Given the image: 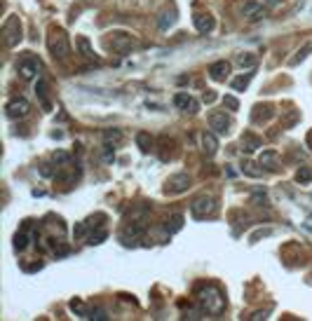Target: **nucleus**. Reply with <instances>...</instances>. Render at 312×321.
<instances>
[{"instance_id": "nucleus-16", "label": "nucleus", "mask_w": 312, "mask_h": 321, "mask_svg": "<svg viewBox=\"0 0 312 321\" xmlns=\"http://www.w3.org/2000/svg\"><path fill=\"white\" fill-rule=\"evenodd\" d=\"M261 148V139L258 136H254V134H244L242 136V150L244 153H254V150Z\"/></svg>"}, {"instance_id": "nucleus-25", "label": "nucleus", "mask_w": 312, "mask_h": 321, "mask_svg": "<svg viewBox=\"0 0 312 321\" xmlns=\"http://www.w3.org/2000/svg\"><path fill=\"white\" fill-rule=\"evenodd\" d=\"M251 78H254V73H246V75H240V78H235V80H233V89H237V92H240V89H244L246 84L251 82Z\"/></svg>"}, {"instance_id": "nucleus-11", "label": "nucleus", "mask_w": 312, "mask_h": 321, "mask_svg": "<svg viewBox=\"0 0 312 321\" xmlns=\"http://www.w3.org/2000/svg\"><path fill=\"white\" fill-rule=\"evenodd\" d=\"M111 45H113V50H117V52H127L134 45V40H132V35H127V33H113Z\"/></svg>"}, {"instance_id": "nucleus-34", "label": "nucleus", "mask_w": 312, "mask_h": 321, "mask_svg": "<svg viewBox=\"0 0 312 321\" xmlns=\"http://www.w3.org/2000/svg\"><path fill=\"white\" fill-rule=\"evenodd\" d=\"M223 103L228 105L230 111H237V108H240V103H237V99H233V96H225V99H223Z\"/></svg>"}, {"instance_id": "nucleus-1", "label": "nucleus", "mask_w": 312, "mask_h": 321, "mask_svg": "<svg viewBox=\"0 0 312 321\" xmlns=\"http://www.w3.org/2000/svg\"><path fill=\"white\" fill-rule=\"evenodd\" d=\"M200 305L206 314L216 316V314H221L223 307H225V298H223V293L216 286H204L200 291Z\"/></svg>"}, {"instance_id": "nucleus-3", "label": "nucleus", "mask_w": 312, "mask_h": 321, "mask_svg": "<svg viewBox=\"0 0 312 321\" xmlns=\"http://www.w3.org/2000/svg\"><path fill=\"white\" fill-rule=\"evenodd\" d=\"M3 35H5V45L7 47H17L19 40H22V22L19 17H10L3 26Z\"/></svg>"}, {"instance_id": "nucleus-23", "label": "nucleus", "mask_w": 312, "mask_h": 321, "mask_svg": "<svg viewBox=\"0 0 312 321\" xmlns=\"http://www.w3.org/2000/svg\"><path fill=\"white\" fill-rule=\"evenodd\" d=\"M169 230V232H176V230H181V227H183V216H181V213H176V216H172L167 221V225H164Z\"/></svg>"}, {"instance_id": "nucleus-2", "label": "nucleus", "mask_w": 312, "mask_h": 321, "mask_svg": "<svg viewBox=\"0 0 312 321\" xmlns=\"http://www.w3.org/2000/svg\"><path fill=\"white\" fill-rule=\"evenodd\" d=\"M47 47H50V54L54 56V59H66L68 54H71V42H68L66 33L64 31H52V35L47 38Z\"/></svg>"}, {"instance_id": "nucleus-18", "label": "nucleus", "mask_w": 312, "mask_h": 321, "mask_svg": "<svg viewBox=\"0 0 312 321\" xmlns=\"http://www.w3.org/2000/svg\"><path fill=\"white\" fill-rule=\"evenodd\" d=\"M35 92H38L40 101H43V108H45V111H50V101H47V82H45V80H38Z\"/></svg>"}, {"instance_id": "nucleus-28", "label": "nucleus", "mask_w": 312, "mask_h": 321, "mask_svg": "<svg viewBox=\"0 0 312 321\" xmlns=\"http://www.w3.org/2000/svg\"><path fill=\"white\" fill-rule=\"evenodd\" d=\"M237 63H240V66L242 68H254V66H256V56H254V54H240V56H237Z\"/></svg>"}, {"instance_id": "nucleus-31", "label": "nucleus", "mask_w": 312, "mask_h": 321, "mask_svg": "<svg viewBox=\"0 0 312 321\" xmlns=\"http://www.w3.org/2000/svg\"><path fill=\"white\" fill-rule=\"evenodd\" d=\"M71 310L78 312L80 316H85V319H87V312H85V307H82V303H80V300H73V303H71Z\"/></svg>"}, {"instance_id": "nucleus-27", "label": "nucleus", "mask_w": 312, "mask_h": 321, "mask_svg": "<svg viewBox=\"0 0 312 321\" xmlns=\"http://www.w3.org/2000/svg\"><path fill=\"white\" fill-rule=\"evenodd\" d=\"M174 22H176V14H174V12H164V14L160 17V28L162 31H167Z\"/></svg>"}, {"instance_id": "nucleus-21", "label": "nucleus", "mask_w": 312, "mask_h": 321, "mask_svg": "<svg viewBox=\"0 0 312 321\" xmlns=\"http://www.w3.org/2000/svg\"><path fill=\"white\" fill-rule=\"evenodd\" d=\"M296 181L301 183V185L310 183L312 181V166H301V169H298V174H296Z\"/></svg>"}, {"instance_id": "nucleus-9", "label": "nucleus", "mask_w": 312, "mask_h": 321, "mask_svg": "<svg viewBox=\"0 0 312 321\" xmlns=\"http://www.w3.org/2000/svg\"><path fill=\"white\" fill-rule=\"evenodd\" d=\"M193 24H195V28L200 33H209L214 28V17L212 14H204V12H197L195 17H193Z\"/></svg>"}, {"instance_id": "nucleus-22", "label": "nucleus", "mask_w": 312, "mask_h": 321, "mask_svg": "<svg viewBox=\"0 0 312 321\" xmlns=\"http://www.w3.org/2000/svg\"><path fill=\"white\" fill-rule=\"evenodd\" d=\"M275 162H277V153L275 150H265L261 155V166H270V169H275Z\"/></svg>"}, {"instance_id": "nucleus-13", "label": "nucleus", "mask_w": 312, "mask_h": 321, "mask_svg": "<svg viewBox=\"0 0 312 321\" xmlns=\"http://www.w3.org/2000/svg\"><path fill=\"white\" fill-rule=\"evenodd\" d=\"M228 73H230V63H228V61H216V63L209 66V75H212L214 80H225Z\"/></svg>"}, {"instance_id": "nucleus-30", "label": "nucleus", "mask_w": 312, "mask_h": 321, "mask_svg": "<svg viewBox=\"0 0 312 321\" xmlns=\"http://www.w3.org/2000/svg\"><path fill=\"white\" fill-rule=\"evenodd\" d=\"M87 319H96V321H103V319H108V314L103 310H99V307H96V310H89L87 312Z\"/></svg>"}, {"instance_id": "nucleus-7", "label": "nucleus", "mask_w": 312, "mask_h": 321, "mask_svg": "<svg viewBox=\"0 0 312 321\" xmlns=\"http://www.w3.org/2000/svg\"><path fill=\"white\" fill-rule=\"evenodd\" d=\"M188 183H190L188 174H176V176L169 178L167 190H169V192H174V195H178V192H183V190L188 188Z\"/></svg>"}, {"instance_id": "nucleus-19", "label": "nucleus", "mask_w": 312, "mask_h": 321, "mask_svg": "<svg viewBox=\"0 0 312 321\" xmlns=\"http://www.w3.org/2000/svg\"><path fill=\"white\" fill-rule=\"evenodd\" d=\"M151 143H153L151 134H145V132H139V134H136V145H139L143 153H148V150H151Z\"/></svg>"}, {"instance_id": "nucleus-24", "label": "nucleus", "mask_w": 312, "mask_h": 321, "mask_svg": "<svg viewBox=\"0 0 312 321\" xmlns=\"http://www.w3.org/2000/svg\"><path fill=\"white\" fill-rule=\"evenodd\" d=\"M78 47H80V52H82V56L96 61V56H94V52H92V47H89V40L87 38H78Z\"/></svg>"}, {"instance_id": "nucleus-36", "label": "nucleus", "mask_w": 312, "mask_h": 321, "mask_svg": "<svg viewBox=\"0 0 312 321\" xmlns=\"http://www.w3.org/2000/svg\"><path fill=\"white\" fill-rule=\"evenodd\" d=\"M279 3H282V0H265L267 7H275V5H279Z\"/></svg>"}, {"instance_id": "nucleus-32", "label": "nucleus", "mask_w": 312, "mask_h": 321, "mask_svg": "<svg viewBox=\"0 0 312 321\" xmlns=\"http://www.w3.org/2000/svg\"><path fill=\"white\" fill-rule=\"evenodd\" d=\"M103 239H106V232H103V230H99V232H96V234H92V237H89V244L94 246V244H101V242H103Z\"/></svg>"}, {"instance_id": "nucleus-33", "label": "nucleus", "mask_w": 312, "mask_h": 321, "mask_svg": "<svg viewBox=\"0 0 312 321\" xmlns=\"http://www.w3.org/2000/svg\"><path fill=\"white\" fill-rule=\"evenodd\" d=\"M85 232H87V223H78V225H75V230H73V234H75V239H80Z\"/></svg>"}, {"instance_id": "nucleus-26", "label": "nucleus", "mask_w": 312, "mask_h": 321, "mask_svg": "<svg viewBox=\"0 0 312 321\" xmlns=\"http://www.w3.org/2000/svg\"><path fill=\"white\" fill-rule=\"evenodd\" d=\"M242 172H244L246 176H251V178H261L263 176V169H256V164H251V162H244Z\"/></svg>"}, {"instance_id": "nucleus-20", "label": "nucleus", "mask_w": 312, "mask_h": 321, "mask_svg": "<svg viewBox=\"0 0 312 321\" xmlns=\"http://www.w3.org/2000/svg\"><path fill=\"white\" fill-rule=\"evenodd\" d=\"M310 52H312V42L303 45V50H298V52H296V56L289 61V63H291V66H296V63H301V61H305V56L310 54Z\"/></svg>"}, {"instance_id": "nucleus-8", "label": "nucleus", "mask_w": 312, "mask_h": 321, "mask_svg": "<svg viewBox=\"0 0 312 321\" xmlns=\"http://www.w3.org/2000/svg\"><path fill=\"white\" fill-rule=\"evenodd\" d=\"M209 127H212L216 134H225L230 127V120L225 117V113H214V115L209 117Z\"/></svg>"}, {"instance_id": "nucleus-4", "label": "nucleus", "mask_w": 312, "mask_h": 321, "mask_svg": "<svg viewBox=\"0 0 312 321\" xmlns=\"http://www.w3.org/2000/svg\"><path fill=\"white\" fill-rule=\"evenodd\" d=\"M214 209H216V204H214V197H209V195H202L190 204V211L195 218H204L206 213H214Z\"/></svg>"}, {"instance_id": "nucleus-6", "label": "nucleus", "mask_w": 312, "mask_h": 321, "mask_svg": "<svg viewBox=\"0 0 312 321\" xmlns=\"http://www.w3.org/2000/svg\"><path fill=\"white\" fill-rule=\"evenodd\" d=\"M19 73H22L24 80H33L40 73V61L35 59V56H24V59L19 61Z\"/></svg>"}, {"instance_id": "nucleus-14", "label": "nucleus", "mask_w": 312, "mask_h": 321, "mask_svg": "<svg viewBox=\"0 0 312 321\" xmlns=\"http://www.w3.org/2000/svg\"><path fill=\"white\" fill-rule=\"evenodd\" d=\"M33 239V232H28V225H24L22 227V232H17L14 234V249L17 251H24L28 246V242Z\"/></svg>"}, {"instance_id": "nucleus-12", "label": "nucleus", "mask_w": 312, "mask_h": 321, "mask_svg": "<svg viewBox=\"0 0 312 321\" xmlns=\"http://www.w3.org/2000/svg\"><path fill=\"white\" fill-rule=\"evenodd\" d=\"M174 105H178V108L185 111V113H195L197 111V103L190 99V94H183V92L174 96Z\"/></svg>"}, {"instance_id": "nucleus-35", "label": "nucleus", "mask_w": 312, "mask_h": 321, "mask_svg": "<svg viewBox=\"0 0 312 321\" xmlns=\"http://www.w3.org/2000/svg\"><path fill=\"white\" fill-rule=\"evenodd\" d=\"M40 174H43V176H52V169H50V164H43V169H40Z\"/></svg>"}, {"instance_id": "nucleus-17", "label": "nucleus", "mask_w": 312, "mask_h": 321, "mask_svg": "<svg viewBox=\"0 0 312 321\" xmlns=\"http://www.w3.org/2000/svg\"><path fill=\"white\" fill-rule=\"evenodd\" d=\"M103 141L117 145L120 141H122V132H120V129H106V132H103Z\"/></svg>"}, {"instance_id": "nucleus-15", "label": "nucleus", "mask_w": 312, "mask_h": 321, "mask_svg": "<svg viewBox=\"0 0 312 321\" xmlns=\"http://www.w3.org/2000/svg\"><path fill=\"white\" fill-rule=\"evenodd\" d=\"M242 12H244V17H251L254 22H256V19H261L263 14H265V10H263V7L258 5V3H254V0H249V3L244 5V10H242Z\"/></svg>"}, {"instance_id": "nucleus-29", "label": "nucleus", "mask_w": 312, "mask_h": 321, "mask_svg": "<svg viewBox=\"0 0 312 321\" xmlns=\"http://www.w3.org/2000/svg\"><path fill=\"white\" fill-rule=\"evenodd\" d=\"M54 164H56V166L71 164V155H68V153H61V150H59V153H54Z\"/></svg>"}, {"instance_id": "nucleus-10", "label": "nucleus", "mask_w": 312, "mask_h": 321, "mask_svg": "<svg viewBox=\"0 0 312 321\" xmlns=\"http://www.w3.org/2000/svg\"><path fill=\"white\" fill-rule=\"evenodd\" d=\"M202 150H204L209 157H214L218 153V139H216V134L212 132H204L202 134Z\"/></svg>"}, {"instance_id": "nucleus-5", "label": "nucleus", "mask_w": 312, "mask_h": 321, "mask_svg": "<svg viewBox=\"0 0 312 321\" xmlns=\"http://www.w3.org/2000/svg\"><path fill=\"white\" fill-rule=\"evenodd\" d=\"M28 111H31V103L26 99H12L10 103L5 105V115L10 120H17V117H26Z\"/></svg>"}]
</instances>
